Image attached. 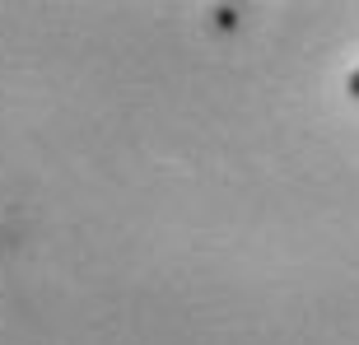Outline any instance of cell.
<instances>
[{
  "label": "cell",
  "instance_id": "obj_1",
  "mask_svg": "<svg viewBox=\"0 0 359 345\" xmlns=\"http://www.w3.org/2000/svg\"><path fill=\"white\" fill-rule=\"evenodd\" d=\"M346 93H350V98H359V66L350 70V80H346Z\"/></svg>",
  "mask_w": 359,
  "mask_h": 345
}]
</instances>
